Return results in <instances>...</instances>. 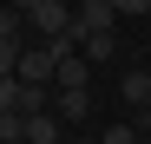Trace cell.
Masks as SVG:
<instances>
[{"instance_id": "1", "label": "cell", "mask_w": 151, "mask_h": 144, "mask_svg": "<svg viewBox=\"0 0 151 144\" xmlns=\"http://www.w3.org/2000/svg\"><path fill=\"white\" fill-rule=\"evenodd\" d=\"M20 20H27V33H40V46L72 33V7H66V0H27V7H20Z\"/></svg>"}, {"instance_id": "2", "label": "cell", "mask_w": 151, "mask_h": 144, "mask_svg": "<svg viewBox=\"0 0 151 144\" xmlns=\"http://www.w3.org/2000/svg\"><path fill=\"white\" fill-rule=\"evenodd\" d=\"M112 20H118V0H86V7H72V39H92V33H112Z\"/></svg>"}, {"instance_id": "3", "label": "cell", "mask_w": 151, "mask_h": 144, "mask_svg": "<svg viewBox=\"0 0 151 144\" xmlns=\"http://www.w3.org/2000/svg\"><path fill=\"white\" fill-rule=\"evenodd\" d=\"M53 79H59L53 46H27V59H20V85H53Z\"/></svg>"}, {"instance_id": "4", "label": "cell", "mask_w": 151, "mask_h": 144, "mask_svg": "<svg viewBox=\"0 0 151 144\" xmlns=\"http://www.w3.org/2000/svg\"><path fill=\"white\" fill-rule=\"evenodd\" d=\"M86 111H92V92H59V98H53L59 125H86Z\"/></svg>"}, {"instance_id": "5", "label": "cell", "mask_w": 151, "mask_h": 144, "mask_svg": "<svg viewBox=\"0 0 151 144\" xmlns=\"http://www.w3.org/2000/svg\"><path fill=\"white\" fill-rule=\"evenodd\" d=\"M53 85H59V92H86V85H92V66H86V53H79V59H66Z\"/></svg>"}, {"instance_id": "6", "label": "cell", "mask_w": 151, "mask_h": 144, "mask_svg": "<svg viewBox=\"0 0 151 144\" xmlns=\"http://www.w3.org/2000/svg\"><path fill=\"white\" fill-rule=\"evenodd\" d=\"M125 105H132V111H151V72H125Z\"/></svg>"}, {"instance_id": "7", "label": "cell", "mask_w": 151, "mask_h": 144, "mask_svg": "<svg viewBox=\"0 0 151 144\" xmlns=\"http://www.w3.org/2000/svg\"><path fill=\"white\" fill-rule=\"evenodd\" d=\"M27 144H59V118H53V111L27 118Z\"/></svg>"}, {"instance_id": "8", "label": "cell", "mask_w": 151, "mask_h": 144, "mask_svg": "<svg viewBox=\"0 0 151 144\" xmlns=\"http://www.w3.org/2000/svg\"><path fill=\"white\" fill-rule=\"evenodd\" d=\"M20 59H27V39H0V79H20Z\"/></svg>"}, {"instance_id": "9", "label": "cell", "mask_w": 151, "mask_h": 144, "mask_svg": "<svg viewBox=\"0 0 151 144\" xmlns=\"http://www.w3.org/2000/svg\"><path fill=\"white\" fill-rule=\"evenodd\" d=\"M79 53H86V66H105V59L118 53V39H112V33H92V39L79 46Z\"/></svg>"}, {"instance_id": "10", "label": "cell", "mask_w": 151, "mask_h": 144, "mask_svg": "<svg viewBox=\"0 0 151 144\" xmlns=\"http://www.w3.org/2000/svg\"><path fill=\"white\" fill-rule=\"evenodd\" d=\"M0 39H27V20H20V7H0Z\"/></svg>"}, {"instance_id": "11", "label": "cell", "mask_w": 151, "mask_h": 144, "mask_svg": "<svg viewBox=\"0 0 151 144\" xmlns=\"http://www.w3.org/2000/svg\"><path fill=\"white\" fill-rule=\"evenodd\" d=\"M99 144H145V138L132 131V118H125V125H105V138H99Z\"/></svg>"}, {"instance_id": "12", "label": "cell", "mask_w": 151, "mask_h": 144, "mask_svg": "<svg viewBox=\"0 0 151 144\" xmlns=\"http://www.w3.org/2000/svg\"><path fill=\"white\" fill-rule=\"evenodd\" d=\"M0 111H20V79H0Z\"/></svg>"}]
</instances>
